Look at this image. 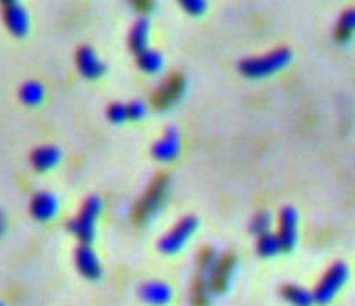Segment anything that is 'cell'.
Here are the masks:
<instances>
[{
	"label": "cell",
	"instance_id": "cell-1",
	"mask_svg": "<svg viewBox=\"0 0 355 306\" xmlns=\"http://www.w3.org/2000/svg\"><path fill=\"white\" fill-rule=\"evenodd\" d=\"M291 58V50L279 47L268 54L259 57H248L239 63L241 71L248 77L269 75L284 67Z\"/></svg>",
	"mask_w": 355,
	"mask_h": 306
},
{
	"label": "cell",
	"instance_id": "cell-2",
	"mask_svg": "<svg viewBox=\"0 0 355 306\" xmlns=\"http://www.w3.org/2000/svg\"><path fill=\"white\" fill-rule=\"evenodd\" d=\"M103 210V200L98 196H90L78 216L69 223V230L76 234L83 244H90L96 235V222Z\"/></svg>",
	"mask_w": 355,
	"mask_h": 306
},
{
	"label": "cell",
	"instance_id": "cell-3",
	"mask_svg": "<svg viewBox=\"0 0 355 306\" xmlns=\"http://www.w3.org/2000/svg\"><path fill=\"white\" fill-rule=\"evenodd\" d=\"M348 278V267L344 262H336L325 272L322 280L318 282L313 292L314 302L318 305H325L333 300L337 292L344 287Z\"/></svg>",
	"mask_w": 355,
	"mask_h": 306
},
{
	"label": "cell",
	"instance_id": "cell-4",
	"mask_svg": "<svg viewBox=\"0 0 355 306\" xmlns=\"http://www.w3.org/2000/svg\"><path fill=\"white\" fill-rule=\"evenodd\" d=\"M198 228V220L193 216H188L178 223L166 235H164L159 242L158 247L165 254H173L180 251L188 240L192 237V234Z\"/></svg>",
	"mask_w": 355,
	"mask_h": 306
},
{
	"label": "cell",
	"instance_id": "cell-5",
	"mask_svg": "<svg viewBox=\"0 0 355 306\" xmlns=\"http://www.w3.org/2000/svg\"><path fill=\"white\" fill-rule=\"evenodd\" d=\"M299 213L294 207L286 206L280 213V233L279 240L283 251L294 249L299 237Z\"/></svg>",
	"mask_w": 355,
	"mask_h": 306
},
{
	"label": "cell",
	"instance_id": "cell-6",
	"mask_svg": "<svg viewBox=\"0 0 355 306\" xmlns=\"http://www.w3.org/2000/svg\"><path fill=\"white\" fill-rule=\"evenodd\" d=\"M3 17L8 28L15 36H24L31 26V20H28V13L26 8L16 2V0H9L3 5Z\"/></svg>",
	"mask_w": 355,
	"mask_h": 306
},
{
	"label": "cell",
	"instance_id": "cell-7",
	"mask_svg": "<svg viewBox=\"0 0 355 306\" xmlns=\"http://www.w3.org/2000/svg\"><path fill=\"white\" fill-rule=\"evenodd\" d=\"M76 265L78 271L88 280L101 277V264L90 244H81L76 251Z\"/></svg>",
	"mask_w": 355,
	"mask_h": 306
},
{
	"label": "cell",
	"instance_id": "cell-8",
	"mask_svg": "<svg viewBox=\"0 0 355 306\" xmlns=\"http://www.w3.org/2000/svg\"><path fill=\"white\" fill-rule=\"evenodd\" d=\"M77 67L81 74L88 78L100 77L107 69L94 48H92L90 46H83L77 51Z\"/></svg>",
	"mask_w": 355,
	"mask_h": 306
},
{
	"label": "cell",
	"instance_id": "cell-9",
	"mask_svg": "<svg viewBox=\"0 0 355 306\" xmlns=\"http://www.w3.org/2000/svg\"><path fill=\"white\" fill-rule=\"evenodd\" d=\"M181 141H180V132L175 127H169L162 138H159L154 146H153V153L154 156L159 161H171L173 159L178 152H180Z\"/></svg>",
	"mask_w": 355,
	"mask_h": 306
},
{
	"label": "cell",
	"instance_id": "cell-10",
	"mask_svg": "<svg viewBox=\"0 0 355 306\" xmlns=\"http://www.w3.org/2000/svg\"><path fill=\"white\" fill-rule=\"evenodd\" d=\"M58 210V200L50 192H39L35 195L31 203L32 216L39 222H46L54 217Z\"/></svg>",
	"mask_w": 355,
	"mask_h": 306
},
{
	"label": "cell",
	"instance_id": "cell-11",
	"mask_svg": "<svg viewBox=\"0 0 355 306\" xmlns=\"http://www.w3.org/2000/svg\"><path fill=\"white\" fill-rule=\"evenodd\" d=\"M141 298L153 306H164L172 299V289L168 284L161 281L145 282L139 288Z\"/></svg>",
	"mask_w": 355,
	"mask_h": 306
},
{
	"label": "cell",
	"instance_id": "cell-12",
	"mask_svg": "<svg viewBox=\"0 0 355 306\" xmlns=\"http://www.w3.org/2000/svg\"><path fill=\"white\" fill-rule=\"evenodd\" d=\"M150 30H151V21L148 19V16L142 15L135 20L130 33V46L137 54L148 47Z\"/></svg>",
	"mask_w": 355,
	"mask_h": 306
},
{
	"label": "cell",
	"instance_id": "cell-13",
	"mask_svg": "<svg viewBox=\"0 0 355 306\" xmlns=\"http://www.w3.org/2000/svg\"><path fill=\"white\" fill-rule=\"evenodd\" d=\"M60 158H62L60 149L53 145H46V146L37 147L32 153V165L35 166V169L44 172L54 168L58 163V161H60Z\"/></svg>",
	"mask_w": 355,
	"mask_h": 306
},
{
	"label": "cell",
	"instance_id": "cell-14",
	"mask_svg": "<svg viewBox=\"0 0 355 306\" xmlns=\"http://www.w3.org/2000/svg\"><path fill=\"white\" fill-rule=\"evenodd\" d=\"M282 295L294 306H311V303L314 302L313 292H310L303 287L293 285V284L284 285L282 289Z\"/></svg>",
	"mask_w": 355,
	"mask_h": 306
},
{
	"label": "cell",
	"instance_id": "cell-15",
	"mask_svg": "<svg viewBox=\"0 0 355 306\" xmlns=\"http://www.w3.org/2000/svg\"><path fill=\"white\" fill-rule=\"evenodd\" d=\"M138 55V64L144 71L148 73H155L158 71L162 64H164V55L157 48H151L146 47L145 50H142L141 53L137 54Z\"/></svg>",
	"mask_w": 355,
	"mask_h": 306
},
{
	"label": "cell",
	"instance_id": "cell-16",
	"mask_svg": "<svg viewBox=\"0 0 355 306\" xmlns=\"http://www.w3.org/2000/svg\"><path fill=\"white\" fill-rule=\"evenodd\" d=\"M20 100L27 105H36L44 97V88L39 81H26L19 91Z\"/></svg>",
	"mask_w": 355,
	"mask_h": 306
},
{
	"label": "cell",
	"instance_id": "cell-17",
	"mask_svg": "<svg viewBox=\"0 0 355 306\" xmlns=\"http://www.w3.org/2000/svg\"><path fill=\"white\" fill-rule=\"evenodd\" d=\"M282 250V244L277 234L273 233H264L259 235L257 241V253L261 257H273L279 254Z\"/></svg>",
	"mask_w": 355,
	"mask_h": 306
},
{
	"label": "cell",
	"instance_id": "cell-18",
	"mask_svg": "<svg viewBox=\"0 0 355 306\" xmlns=\"http://www.w3.org/2000/svg\"><path fill=\"white\" fill-rule=\"evenodd\" d=\"M272 222H273L272 214L269 211L261 210L252 219V222H250V231L257 234V235H261L264 233H269Z\"/></svg>",
	"mask_w": 355,
	"mask_h": 306
},
{
	"label": "cell",
	"instance_id": "cell-19",
	"mask_svg": "<svg viewBox=\"0 0 355 306\" xmlns=\"http://www.w3.org/2000/svg\"><path fill=\"white\" fill-rule=\"evenodd\" d=\"M108 118L112 122H123L128 118V111H127V105L123 102H112L108 107Z\"/></svg>",
	"mask_w": 355,
	"mask_h": 306
},
{
	"label": "cell",
	"instance_id": "cell-20",
	"mask_svg": "<svg viewBox=\"0 0 355 306\" xmlns=\"http://www.w3.org/2000/svg\"><path fill=\"white\" fill-rule=\"evenodd\" d=\"M354 21H355V15H354V9H348L344 10V13L340 17V24L338 28L341 35H349L354 28Z\"/></svg>",
	"mask_w": 355,
	"mask_h": 306
},
{
	"label": "cell",
	"instance_id": "cell-21",
	"mask_svg": "<svg viewBox=\"0 0 355 306\" xmlns=\"http://www.w3.org/2000/svg\"><path fill=\"white\" fill-rule=\"evenodd\" d=\"M127 111H128V118L132 119H139L145 115L146 112V105L142 100H132L128 105H127Z\"/></svg>",
	"mask_w": 355,
	"mask_h": 306
},
{
	"label": "cell",
	"instance_id": "cell-22",
	"mask_svg": "<svg viewBox=\"0 0 355 306\" xmlns=\"http://www.w3.org/2000/svg\"><path fill=\"white\" fill-rule=\"evenodd\" d=\"M182 6L188 10V12H191V13H200V12H203L205 9H206V2L205 0H182Z\"/></svg>",
	"mask_w": 355,
	"mask_h": 306
},
{
	"label": "cell",
	"instance_id": "cell-23",
	"mask_svg": "<svg viewBox=\"0 0 355 306\" xmlns=\"http://www.w3.org/2000/svg\"><path fill=\"white\" fill-rule=\"evenodd\" d=\"M5 228H6V219H5V216H3V213L0 211V235L3 234Z\"/></svg>",
	"mask_w": 355,
	"mask_h": 306
},
{
	"label": "cell",
	"instance_id": "cell-24",
	"mask_svg": "<svg viewBox=\"0 0 355 306\" xmlns=\"http://www.w3.org/2000/svg\"><path fill=\"white\" fill-rule=\"evenodd\" d=\"M0 306H3V305H2V303H0Z\"/></svg>",
	"mask_w": 355,
	"mask_h": 306
}]
</instances>
